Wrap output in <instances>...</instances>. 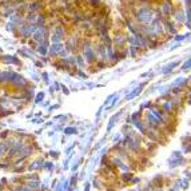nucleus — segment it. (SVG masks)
<instances>
[{
	"mask_svg": "<svg viewBox=\"0 0 191 191\" xmlns=\"http://www.w3.org/2000/svg\"><path fill=\"white\" fill-rule=\"evenodd\" d=\"M66 48L68 52L71 54H78V51H80V43H82V39H80V35L78 32H72L67 35L66 38Z\"/></svg>",
	"mask_w": 191,
	"mask_h": 191,
	"instance_id": "1",
	"label": "nucleus"
},
{
	"mask_svg": "<svg viewBox=\"0 0 191 191\" xmlns=\"http://www.w3.org/2000/svg\"><path fill=\"white\" fill-rule=\"evenodd\" d=\"M49 39V28L47 24H43V26H38L36 29H35V32L32 35V40L36 44L44 42V40Z\"/></svg>",
	"mask_w": 191,
	"mask_h": 191,
	"instance_id": "2",
	"label": "nucleus"
},
{
	"mask_svg": "<svg viewBox=\"0 0 191 191\" xmlns=\"http://www.w3.org/2000/svg\"><path fill=\"white\" fill-rule=\"evenodd\" d=\"M36 27H38L36 23H28V22H26V23L23 24V26H20L18 28L16 34H18L19 38L29 39V38H32V35L35 32V29H36Z\"/></svg>",
	"mask_w": 191,
	"mask_h": 191,
	"instance_id": "3",
	"label": "nucleus"
},
{
	"mask_svg": "<svg viewBox=\"0 0 191 191\" xmlns=\"http://www.w3.org/2000/svg\"><path fill=\"white\" fill-rule=\"evenodd\" d=\"M67 38V28L63 24H56L52 31V35L49 36L51 43H58V42H64V39Z\"/></svg>",
	"mask_w": 191,
	"mask_h": 191,
	"instance_id": "4",
	"label": "nucleus"
},
{
	"mask_svg": "<svg viewBox=\"0 0 191 191\" xmlns=\"http://www.w3.org/2000/svg\"><path fill=\"white\" fill-rule=\"evenodd\" d=\"M44 4L42 0H31L24 3V12H42Z\"/></svg>",
	"mask_w": 191,
	"mask_h": 191,
	"instance_id": "5",
	"label": "nucleus"
},
{
	"mask_svg": "<svg viewBox=\"0 0 191 191\" xmlns=\"http://www.w3.org/2000/svg\"><path fill=\"white\" fill-rule=\"evenodd\" d=\"M127 40H128L127 35H124L122 32H118L112 36V44L116 49H124L126 44H127Z\"/></svg>",
	"mask_w": 191,
	"mask_h": 191,
	"instance_id": "6",
	"label": "nucleus"
},
{
	"mask_svg": "<svg viewBox=\"0 0 191 191\" xmlns=\"http://www.w3.org/2000/svg\"><path fill=\"white\" fill-rule=\"evenodd\" d=\"M64 49H66V43L64 42H58V43H51V46L48 48V55L47 56L49 58H55L59 56Z\"/></svg>",
	"mask_w": 191,
	"mask_h": 191,
	"instance_id": "7",
	"label": "nucleus"
},
{
	"mask_svg": "<svg viewBox=\"0 0 191 191\" xmlns=\"http://www.w3.org/2000/svg\"><path fill=\"white\" fill-rule=\"evenodd\" d=\"M0 60L4 63V64H20V60L15 56V55H2L0 56Z\"/></svg>",
	"mask_w": 191,
	"mask_h": 191,
	"instance_id": "8",
	"label": "nucleus"
},
{
	"mask_svg": "<svg viewBox=\"0 0 191 191\" xmlns=\"http://www.w3.org/2000/svg\"><path fill=\"white\" fill-rule=\"evenodd\" d=\"M76 55V67L78 68H86V59H84V56L80 52H78V54H75Z\"/></svg>",
	"mask_w": 191,
	"mask_h": 191,
	"instance_id": "9",
	"label": "nucleus"
},
{
	"mask_svg": "<svg viewBox=\"0 0 191 191\" xmlns=\"http://www.w3.org/2000/svg\"><path fill=\"white\" fill-rule=\"evenodd\" d=\"M86 3H88V6L91 9H94V11H98V9L103 6L102 2L100 0H86Z\"/></svg>",
	"mask_w": 191,
	"mask_h": 191,
	"instance_id": "10",
	"label": "nucleus"
},
{
	"mask_svg": "<svg viewBox=\"0 0 191 191\" xmlns=\"http://www.w3.org/2000/svg\"><path fill=\"white\" fill-rule=\"evenodd\" d=\"M6 29H7L8 32H16V31H18L16 23H13L12 20H8V22L6 23Z\"/></svg>",
	"mask_w": 191,
	"mask_h": 191,
	"instance_id": "11",
	"label": "nucleus"
},
{
	"mask_svg": "<svg viewBox=\"0 0 191 191\" xmlns=\"http://www.w3.org/2000/svg\"><path fill=\"white\" fill-rule=\"evenodd\" d=\"M177 64H178V63H170L167 67H166V68H163V72H164V74H167V72H170V71H173L174 66H177Z\"/></svg>",
	"mask_w": 191,
	"mask_h": 191,
	"instance_id": "12",
	"label": "nucleus"
},
{
	"mask_svg": "<svg viewBox=\"0 0 191 191\" xmlns=\"http://www.w3.org/2000/svg\"><path fill=\"white\" fill-rule=\"evenodd\" d=\"M43 98H44V94H43V92H40V94L38 95V96H36V103L42 102V100H43Z\"/></svg>",
	"mask_w": 191,
	"mask_h": 191,
	"instance_id": "13",
	"label": "nucleus"
},
{
	"mask_svg": "<svg viewBox=\"0 0 191 191\" xmlns=\"http://www.w3.org/2000/svg\"><path fill=\"white\" fill-rule=\"evenodd\" d=\"M78 75H79V76H83V79H86V78H87V75L82 71V68H79V70H78Z\"/></svg>",
	"mask_w": 191,
	"mask_h": 191,
	"instance_id": "14",
	"label": "nucleus"
},
{
	"mask_svg": "<svg viewBox=\"0 0 191 191\" xmlns=\"http://www.w3.org/2000/svg\"><path fill=\"white\" fill-rule=\"evenodd\" d=\"M188 67H191V59L188 60V62H186V63L183 64V70H187Z\"/></svg>",
	"mask_w": 191,
	"mask_h": 191,
	"instance_id": "15",
	"label": "nucleus"
},
{
	"mask_svg": "<svg viewBox=\"0 0 191 191\" xmlns=\"http://www.w3.org/2000/svg\"><path fill=\"white\" fill-rule=\"evenodd\" d=\"M43 80L46 83H48V74L47 72H43Z\"/></svg>",
	"mask_w": 191,
	"mask_h": 191,
	"instance_id": "16",
	"label": "nucleus"
},
{
	"mask_svg": "<svg viewBox=\"0 0 191 191\" xmlns=\"http://www.w3.org/2000/svg\"><path fill=\"white\" fill-rule=\"evenodd\" d=\"M3 52V49H2V47H0V54H2Z\"/></svg>",
	"mask_w": 191,
	"mask_h": 191,
	"instance_id": "17",
	"label": "nucleus"
}]
</instances>
